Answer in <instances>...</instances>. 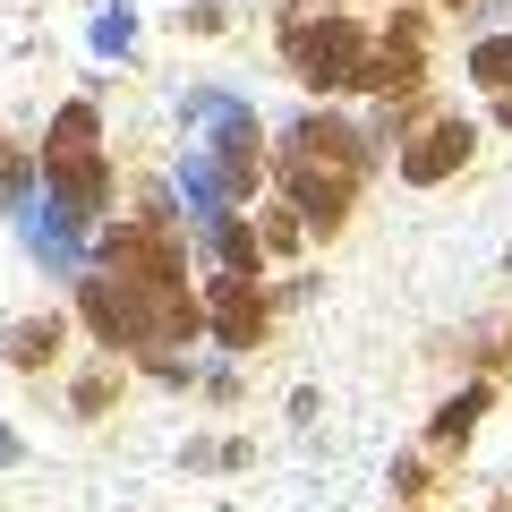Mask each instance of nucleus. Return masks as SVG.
I'll return each instance as SVG.
<instances>
[{"instance_id":"nucleus-1","label":"nucleus","mask_w":512,"mask_h":512,"mask_svg":"<svg viewBox=\"0 0 512 512\" xmlns=\"http://www.w3.org/2000/svg\"><path fill=\"white\" fill-rule=\"evenodd\" d=\"M43 180H52V197H60V214H69V222L103 214L111 171H103V120H94V103H60L52 146H43Z\"/></svg>"},{"instance_id":"nucleus-2","label":"nucleus","mask_w":512,"mask_h":512,"mask_svg":"<svg viewBox=\"0 0 512 512\" xmlns=\"http://www.w3.org/2000/svg\"><path fill=\"white\" fill-rule=\"evenodd\" d=\"M282 52H291V69L308 77V86H325V94H342V86H359V60H367V35H359V18H282Z\"/></svg>"},{"instance_id":"nucleus-3","label":"nucleus","mask_w":512,"mask_h":512,"mask_svg":"<svg viewBox=\"0 0 512 512\" xmlns=\"http://www.w3.org/2000/svg\"><path fill=\"white\" fill-rule=\"evenodd\" d=\"M282 180H291V214L316 222V231H333V222L350 214V188H359V171H316V163H282Z\"/></svg>"},{"instance_id":"nucleus-4","label":"nucleus","mask_w":512,"mask_h":512,"mask_svg":"<svg viewBox=\"0 0 512 512\" xmlns=\"http://www.w3.org/2000/svg\"><path fill=\"white\" fill-rule=\"evenodd\" d=\"M282 146H291L282 163H316V171H367V146H359V128H342V120H316V111L291 128V137H282Z\"/></svg>"},{"instance_id":"nucleus-5","label":"nucleus","mask_w":512,"mask_h":512,"mask_svg":"<svg viewBox=\"0 0 512 512\" xmlns=\"http://www.w3.org/2000/svg\"><path fill=\"white\" fill-rule=\"evenodd\" d=\"M470 154H478V128H470V120H436V128H427V137H419V146L402 154V180L436 188L444 171H461V163H470Z\"/></svg>"},{"instance_id":"nucleus-6","label":"nucleus","mask_w":512,"mask_h":512,"mask_svg":"<svg viewBox=\"0 0 512 512\" xmlns=\"http://www.w3.org/2000/svg\"><path fill=\"white\" fill-rule=\"evenodd\" d=\"M205 299H214V333H222V342H231V350H256V333H265V299L248 291V274H222Z\"/></svg>"},{"instance_id":"nucleus-7","label":"nucleus","mask_w":512,"mask_h":512,"mask_svg":"<svg viewBox=\"0 0 512 512\" xmlns=\"http://www.w3.org/2000/svg\"><path fill=\"white\" fill-rule=\"evenodd\" d=\"M478 410H487V384H470L461 402H444V410H436V427H427V444H436V453H453V444H470Z\"/></svg>"},{"instance_id":"nucleus-8","label":"nucleus","mask_w":512,"mask_h":512,"mask_svg":"<svg viewBox=\"0 0 512 512\" xmlns=\"http://www.w3.org/2000/svg\"><path fill=\"white\" fill-rule=\"evenodd\" d=\"M214 256L231 265V274H256V265H265V239H256L239 214H214Z\"/></svg>"},{"instance_id":"nucleus-9","label":"nucleus","mask_w":512,"mask_h":512,"mask_svg":"<svg viewBox=\"0 0 512 512\" xmlns=\"http://www.w3.org/2000/svg\"><path fill=\"white\" fill-rule=\"evenodd\" d=\"M43 359H60V316H26L9 333V367H43Z\"/></svg>"},{"instance_id":"nucleus-10","label":"nucleus","mask_w":512,"mask_h":512,"mask_svg":"<svg viewBox=\"0 0 512 512\" xmlns=\"http://www.w3.org/2000/svg\"><path fill=\"white\" fill-rule=\"evenodd\" d=\"M470 77L504 94V86H512V35H487V43H478V52H470Z\"/></svg>"},{"instance_id":"nucleus-11","label":"nucleus","mask_w":512,"mask_h":512,"mask_svg":"<svg viewBox=\"0 0 512 512\" xmlns=\"http://www.w3.org/2000/svg\"><path fill=\"white\" fill-rule=\"evenodd\" d=\"M299 239V214H265V248H291Z\"/></svg>"},{"instance_id":"nucleus-12","label":"nucleus","mask_w":512,"mask_h":512,"mask_svg":"<svg viewBox=\"0 0 512 512\" xmlns=\"http://www.w3.org/2000/svg\"><path fill=\"white\" fill-rule=\"evenodd\" d=\"M504 128H512V86H504Z\"/></svg>"}]
</instances>
